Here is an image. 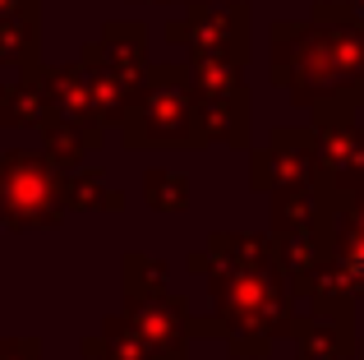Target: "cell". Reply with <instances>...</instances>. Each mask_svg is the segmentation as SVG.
Returning <instances> with one entry per match:
<instances>
[{
  "label": "cell",
  "instance_id": "1",
  "mask_svg": "<svg viewBox=\"0 0 364 360\" xmlns=\"http://www.w3.org/2000/svg\"><path fill=\"white\" fill-rule=\"evenodd\" d=\"M323 176H328V198L364 189V125L355 120H332L323 134Z\"/></svg>",
  "mask_w": 364,
  "mask_h": 360
},
{
  "label": "cell",
  "instance_id": "2",
  "mask_svg": "<svg viewBox=\"0 0 364 360\" xmlns=\"http://www.w3.org/2000/svg\"><path fill=\"white\" fill-rule=\"evenodd\" d=\"M323 277L341 296H364V235H350V231L332 235V254H328Z\"/></svg>",
  "mask_w": 364,
  "mask_h": 360
},
{
  "label": "cell",
  "instance_id": "3",
  "mask_svg": "<svg viewBox=\"0 0 364 360\" xmlns=\"http://www.w3.org/2000/svg\"><path fill=\"white\" fill-rule=\"evenodd\" d=\"M328 203H332V226H337V231L364 235V189H355V194H337V198H328Z\"/></svg>",
  "mask_w": 364,
  "mask_h": 360
},
{
  "label": "cell",
  "instance_id": "4",
  "mask_svg": "<svg viewBox=\"0 0 364 360\" xmlns=\"http://www.w3.org/2000/svg\"><path fill=\"white\" fill-rule=\"evenodd\" d=\"M360 360H364V342H360Z\"/></svg>",
  "mask_w": 364,
  "mask_h": 360
},
{
  "label": "cell",
  "instance_id": "5",
  "mask_svg": "<svg viewBox=\"0 0 364 360\" xmlns=\"http://www.w3.org/2000/svg\"><path fill=\"white\" fill-rule=\"evenodd\" d=\"M355 5H360V9H364V0H355Z\"/></svg>",
  "mask_w": 364,
  "mask_h": 360
}]
</instances>
